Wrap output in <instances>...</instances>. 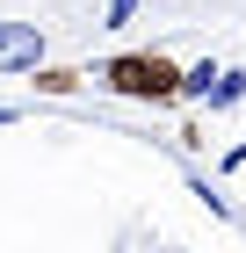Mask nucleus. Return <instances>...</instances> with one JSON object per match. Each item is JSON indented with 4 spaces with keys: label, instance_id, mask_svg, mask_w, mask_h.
Returning <instances> with one entry per match:
<instances>
[{
    "label": "nucleus",
    "instance_id": "3",
    "mask_svg": "<svg viewBox=\"0 0 246 253\" xmlns=\"http://www.w3.org/2000/svg\"><path fill=\"white\" fill-rule=\"evenodd\" d=\"M239 101H246V65H217V80H210L203 109H210V116H225V109H239Z\"/></svg>",
    "mask_w": 246,
    "mask_h": 253
},
{
    "label": "nucleus",
    "instance_id": "2",
    "mask_svg": "<svg viewBox=\"0 0 246 253\" xmlns=\"http://www.w3.org/2000/svg\"><path fill=\"white\" fill-rule=\"evenodd\" d=\"M44 22H0V73H44Z\"/></svg>",
    "mask_w": 246,
    "mask_h": 253
},
{
    "label": "nucleus",
    "instance_id": "5",
    "mask_svg": "<svg viewBox=\"0 0 246 253\" xmlns=\"http://www.w3.org/2000/svg\"><path fill=\"white\" fill-rule=\"evenodd\" d=\"M210 80H217V65H210V58H196L189 73H181V101H203V94H210Z\"/></svg>",
    "mask_w": 246,
    "mask_h": 253
},
{
    "label": "nucleus",
    "instance_id": "6",
    "mask_svg": "<svg viewBox=\"0 0 246 253\" xmlns=\"http://www.w3.org/2000/svg\"><path fill=\"white\" fill-rule=\"evenodd\" d=\"M138 7H145V0H109V15H101V29H131V22H138Z\"/></svg>",
    "mask_w": 246,
    "mask_h": 253
},
{
    "label": "nucleus",
    "instance_id": "1",
    "mask_svg": "<svg viewBox=\"0 0 246 253\" xmlns=\"http://www.w3.org/2000/svg\"><path fill=\"white\" fill-rule=\"evenodd\" d=\"M87 80H95L101 94H123V101H152V109L181 101V65H174V58H159V51H116V58H101Z\"/></svg>",
    "mask_w": 246,
    "mask_h": 253
},
{
    "label": "nucleus",
    "instance_id": "7",
    "mask_svg": "<svg viewBox=\"0 0 246 253\" xmlns=\"http://www.w3.org/2000/svg\"><path fill=\"white\" fill-rule=\"evenodd\" d=\"M0 123H22V109H7V101H0Z\"/></svg>",
    "mask_w": 246,
    "mask_h": 253
},
{
    "label": "nucleus",
    "instance_id": "4",
    "mask_svg": "<svg viewBox=\"0 0 246 253\" xmlns=\"http://www.w3.org/2000/svg\"><path fill=\"white\" fill-rule=\"evenodd\" d=\"M29 80H37V94H73V87H80L87 73H65V65H44V73H29Z\"/></svg>",
    "mask_w": 246,
    "mask_h": 253
}]
</instances>
